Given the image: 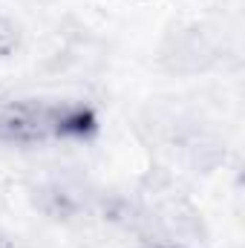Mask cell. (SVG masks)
<instances>
[{
	"label": "cell",
	"instance_id": "obj_2",
	"mask_svg": "<svg viewBox=\"0 0 245 248\" xmlns=\"http://www.w3.org/2000/svg\"><path fill=\"white\" fill-rule=\"evenodd\" d=\"M214 58H216V46L211 35L202 32L199 26L179 29L176 35L168 38L162 49V63L170 72H202L208 69V63H214Z\"/></svg>",
	"mask_w": 245,
	"mask_h": 248
},
{
	"label": "cell",
	"instance_id": "obj_3",
	"mask_svg": "<svg viewBox=\"0 0 245 248\" xmlns=\"http://www.w3.org/2000/svg\"><path fill=\"white\" fill-rule=\"evenodd\" d=\"M17 41H20L17 26H15L6 15H0V58H3V55H9V52L17 46Z\"/></svg>",
	"mask_w": 245,
	"mask_h": 248
},
{
	"label": "cell",
	"instance_id": "obj_1",
	"mask_svg": "<svg viewBox=\"0 0 245 248\" xmlns=\"http://www.w3.org/2000/svg\"><path fill=\"white\" fill-rule=\"evenodd\" d=\"M92 124L84 107L72 104H41V101H12L0 104V141L35 144L46 139L78 136Z\"/></svg>",
	"mask_w": 245,
	"mask_h": 248
},
{
	"label": "cell",
	"instance_id": "obj_4",
	"mask_svg": "<svg viewBox=\"0 0 245 248\" xmlns=\"http://www.w3.org/2000/svg\"><path fill=\"white\" fill-rule=\"evenodd\" d=\"M141 248H182L179 243H168V240H147V246Z\"/></svg>",
	"mask_w": 245,
	"mask_h": 248
}]
</instances>
